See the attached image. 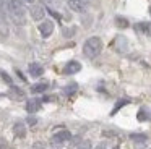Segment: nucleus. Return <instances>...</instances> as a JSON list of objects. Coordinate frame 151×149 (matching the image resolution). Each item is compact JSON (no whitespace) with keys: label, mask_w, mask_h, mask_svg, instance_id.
<instances>
[{"label":"nucleus","mask_w":151,"mask_h":149,"mask_svg":"<svg viewBox=\"0 0 151 149\" xmlns=\"http://www.w3.org/2000/svg\"><path fill=\"white\" fill-rule=\"evenodd\" d=\"M101 50H102V41L98 36H93V37L86 39L85 44H83V54L88 58L98 57V55L101 54Z\"/></svg>","instance_id":"f257e3e1"},{"label":"nucleus","mask_w":151,"mask_h":149,"mask_svg":"<svg viewBox=\"0 0 151 149\" xmlns=\"http://www.w3.org/2000/svg\"><path fill=\"white\" fill-rule=\"evenodd\" d=\"M72 139V133L68 131V130H60V131H57L55 135L52 136V139L50 141L54 143V144H62V143H67Z\"/></svg>","instance_id":"f03ea898"},{"label":"nucleus","mask_w":151,"mask_h":149,"mask_svg":"<svg viewBox=\"0 0 151 149\" xmlns=\"http://www.w3.org/2000/svg\"><path fill=\"white\" fill-rule=\"evenodd\" d=\"M29 15L34 21H42L44 15H46V10L42 5H31L29 6Z\"/></svg>","instance_id":"7ed1b4c3"},{"label":"nucleus","mask_w":151,"mask_h":149,"mask_svg":"<svg viewBox=\"0 0 151 149\" xmlns=\"http://www.w3.org/2000/svg\"><path fill=\"white\" fill-rule=\"evenodd\" d=\"M39 32H41L42 37H49V36L54 32V23L50 21V19H44V21H41Z\"/></svg>","instance_id":"20e7f679"},{"label":"nucleus","mask_w":151,"mask_h":149,"mask_svg":"<svg viewBox=\"0 0 151 149\" xmlns=\"http://www.w3.org/2000/svg\"><path fill=\"white\" fill-rule=\"evenodd\" d=\"M112 47H114L117 52L124 54V52L128 50V41L125 37H122V36H117V37L114 39V42H112Z\"/></svg>","instance_id":"39448f33"},{"label":"nucleus","mask_w":151,"mask_h":149,"mask_svg":"<svg viewBox=\"0 0 151 149\" xmlns=\"http://www.w3.org/2000/svg\"><path fill=\"white\" fill-rule=\"evenodd\" d=\"M80 70H81V63L76 62V60H70L68 63L63 67V73L65 74H75V73H78Z\"/></svg>","instance_id":"423d86ee"},{"label":"nucleus","mask_w":151,"mask_h":149,"mask_svg":"<svg viewBox=\"0 0 151 149\" xmlns=\"http://www.w3.org/2000/svg\"><path fill=\"white\" fill-rule=\"evenodd\" d=\"M68 6H70V10H73L76 13H85L86 8H88L83 0H68Z\"/></svg>","instance_id":"0eeeda50"},{"label":"nucleus","mask_w":151,"mask_h":149,"mask_svg":"<svg viewBox=\"0 0 151 149\" xmlns=\"http://www.w3.org/2000/svg\"><path fill=\"white\" fill-rule=\"evenodd\" d=\"M28 71H29V74L33 78H39L44 74V68H42V65H39V63H29Z\"/></svg>","instance_id":"6e6552de"},{"label":"nucleus","mask_w":151,"mask_h":149,"mask_svg":"<svg viewBox=\"0 0 151 149\" xmlns=\"http://www.w3.org/2000/svg\"><path fill=\"white\" fill-rule=\"evenodd\" d=\"M41 104H42V100H41V99H29L26 102V110L29 113H36L37 110L41 109Z\"/></svg>","instance_id":"1a4fd4ad"},{"label":"nucleus","mask_w":151,"mask_h":149,"mask_svg":"<svg viewBox=\"0 0 151 149\" xmlns=\"http://www.w3.org/2000/svg\"><path fill=\"white\" fill-rule=\"evenodd\" d=\"M13 133H15L17 138H24V136H26V126H24V123H21V122L15 123L13 125Z\"/></svg>","instance_id":"9d476101"},{"label":"nucleus","mask_w":151,"mask_h":149,"mask_svg":"<svg viewBox=\"0 0 151 149\" xmlns=\"http://www.w3.org/2000/svg\"><path fill=\"white\" fill-rule=\"evenodd\" d=\"M135 31L151 36V23H137L135 24Z\"/></svg>","instance_id":"9b49d317"},{"label":"nucleus","mask_w":151,"mask_h":149,"mask_svg":"<svg viewBox=\"0 0 151 149\" xmlns=\"http://www.w3.org/2000/svg\"><path fill=\"white\" fill-rule=\"evenodd\" d=\"M47 87H49V84H47V83H36V84L31 86V92H33V94H39V92L47 91Z\"/></svg>","instance_id":"f8f14e48"},{"label":"nucleus","mask_w":151,"mask_h":149,"mask_svg":"<svg viewBox=\"0 0 151 149\" xmlns=\"http://www.w3.org/2000/svg\"><path fill=\"white\" fill-rule=\"evenodd\" d=\"M76 91H78V84L76 83H70L63 87V94H65V96H73Z\"/></svg>","instance_id":"ddd939ff"},{"label":"nucleus","mask_w":151,"mask_h":149,"mask_svg":"<svg viewBox=\"0 0 151 149\" xmlns=\"http://www.w3.org/2000/svg\"><path fill=\"white\" fill-rule=\"evenodd\" d=\"M128 104H130V100H128V99H120V100H117V104H115V107L112 109L111 115H115V113H117L119 110L122 109V107H124V105H128Z\"/></svg>","instance_id":"4468645a"},{"label":"nucleus","mask_w":151,"mask_h":149,"mask_svg":"<svg viewBox=\"0 0 151 149\" xmlns=\"http://www.w3.org/2000/svg\"><path fill=\"white\" fill-rule=\"evenodd\" d=\"M114 21H115V26H117V28H120V29L128 28V19L124 18V16H115Z\"/></svg>","instance_id":"2eb2a0df"},{"label":"nucleus","mask_w":151,"mask_h":149,"mask_svg":"<svg viewBox=\"0 0 151 149\" xmlns=\"http://www.w3.org/2000/svg\"><path fill=\"white\" fill-rule=\"evenodd\" d=\"M150 113H148V110L146 109H140L138 110V113H137V118H138V122H146V120H150Z\"/></svg>","instance_id":"dca6fc26"},{"label":"nucleus","mask_w":151,"mask_h":149,"mask_svg":"<svg viewBox=\"0 0 151 149\" xmlns=\"http://www.w3.org/2000/svg\"><path fill=\"white\" fill-rule=\"evenodd\" d=\"M10 94H12V97H15V99H23L24 97V92L20 89V87H17V86H12Z\"/></svg>","instance_id":"f3484780"},{"label":"nucleus","mask_w":151,"mask_h":149,"mask_svg":"<svg viewBox=\"0 0 151 149\" xmlns=\"http://www.w3.org/2000/svg\"><path fill=\"white\" fill-rule=\"evenodd\" d=\"M130 138L133 139V141H137V143H145V141L148 139L146 135H141V133H132Z\"/></svg>","instance_id":"a211bd4d"},{"label":"nucleus","mask_w":151,"mask_h":149,"mask_svg":"<svg viewBox=\"0 0 151 149\" xmlns=\"http://www.w3.org/2000/svg\"><path fill=\"white\" fill-rule=\"evenodd\" d=\"M0 76L4 78V81H5V83H8L10 86H13V81H12V78H10V74H8V73H5L4 70H0Z\"/></svg>","instance_id":"6ab92c4d"},{"label":"nucleus","mask_w":151,"mask_h":149,"mask_svg":"<svg viewBox=\"0 0 151 149\" xmlns=\"http://www.w3.org/2000/svg\"><path fill=\"white\" fill-rule=\"evenodd\" d=\"M76 149H93L91 148V141H81V143H78V146H76Z\"/></svg>","instance_id":"aec40b11"},{"label":"nucleus","mask_w":151,"mask_h":149,"mask_svg":"<svg viewBox=\"0 0 151 149\" xmlns=\"http://www.w3.org/2000/svg\"><path fill=\"white\" fill-rule=\"evenodd\" d=\"M33 149H46V144H44V143H41V141H36L33 144Z\"/></svg>","instance_id":"412c9836"},{"label":"nucleus","mask_w":151,"mask_h":149,"mask_svg":"<svg viewBox=\"0 0 151 149\" xmlns=\"http://www.w3.org/2000/svg\"><path fill=\"white\" fill-rule=\"evenodd\" d=\"M26 122H28V125L34 126V125L37 123V118H36V117H28V118H26Z\"/></svg>","instance_id":"4be33fe9"},{"label":"nucleus","mask_w":151,"mask_h":149,"mask_svg":"<svg viewBox=\"0 0 151 149\" xmlns=\"http://www.w3.org/2000/svg\"><path fill=\"white\" fill-rule=\"evenodd\" d=\"M0 32L5 34V36L8 34V29H7V24H5V23H0Z\"/></svg>","instance_id":"5701e85b"},{"label":"nucleus","mask_w":151,"mask_h":149,"mask_svg":"<svg viewBox=\"0 0 151 149\" xmlns=\"http://www.w3.org/2000/svg\"><path fill=\"white\" fill-rule=\"evenodd\" d=\"M47 11H49V13H50V15H52V16H54V18H57V19H60V15H59V13H57V11H55V10H52V8H47Z\"/></svg>","instance_id":"b1692460"},{"label":"nucleus","mask_w":151,"mask_h":149,"mask_svg":"<svg viewBox=\"0 0 151 149\" xmlns=\"http://www.w3.org/2000/svg\"><path fill=\"white\" fill-rule=\"evenodd\" d=\"M63 34L67 36V37H68V36H72V34H75V29H65V31H63Z\"/></svg>","instance_id":"393cba45"},{"label":"nucleus","mask_w":151,"mask_h":149,"mask_svg":"<svg viewBox=\"0 0 151 149\" xmlns=\"http://www.w3.org/2000/svg\"><path fill=\"white\" fill-rule=\"evenodd\" d=\"M0 149H7V141L4 138H0Z\"/></svg>","instance_id":"a878e982"},{"label":"nucleus","mask_w":151,"mask_h":149,"mask_svg":"<svg viewBox=\"0 0 151 149\" xmlns=\"http://www.w3.org/2000/svg\"><path fill=\"white\" fill-rule=\"evenodd\" d=\"M94 149H107V144H106V143H99Z\"/></svg>","instance_id":"bb28decb"},{"label":"nucleus","mask_w":151,"mask_h":149,"mask_svg":"<svg viewBox=\"0 0 151 149\" xmlns=\"http://www.w3.org/2000/svg\"><path fill=\"white\" fill-rule=\"evenodd\" d=\"M17 74H18V76H20V78H21V80H23V81H24V80H26V78H24V76H23V73H21V71H20V70H17Z\"/></svg>","instance_id":"cd10ccee"},{"label":"nucleus","mask_w":151,"mask_h":149,"mask_svg":"<svg viewBox=\"0 0 151 149\" xmlns=\"http://www.w3.org/2000/svg\"><path fill=\"white\" fill-rule=\"evenodd\" d=\"M20 2H26V3H34V0H20Z\"/></svg>","instance_id":"c85d7f7f"},{"label":"nucleus","mask_w":151,"mask_h":149,"mask_svg":"<svg viewBox=\"0 0 151 149\" xmlns=\"http://www.w3.org/2000/svg\"><path fill=\"white\" fill-rule=\"evenodd\" d=\"M112 149H120V148H119V146H114V148H112Z\"/></svg>","instance_id":"c756f323"},{"label":"nucleus","mask_w":151,"mask_h":149,"mask_svg":"<svg viewBox=\"0 0 151 149\" xmlns=\"http://www.w3.org/2000/svg\"><path fill=\"white\" fill-rule=\"evenodd\" d=\"M150 13H151V10H150Z\"/></svg>","instance_id":"7c9ffc66"}]
</instances>
